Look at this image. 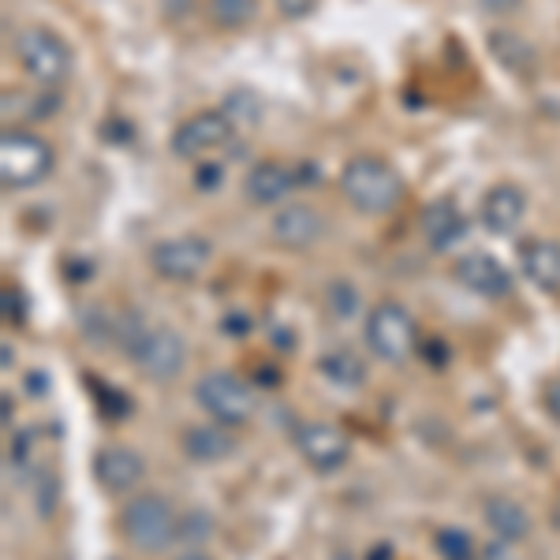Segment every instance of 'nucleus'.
Segmentation results:
<instances>
[{
    "mask_svg": "<svg viewBox=\"0 0 560 560\" xmlns=\"http://www.w3.org/2000/svg\"><path fill=\"white\" fill-rule=\"evenodd\" d=\"M340 191L359 213H393L404 198V176L382 158H351L340 173Z\"/></svg>",
    "mask_w": 560,
    "mask_h": 560,
    "instance_id": "nucleus-1",
    "label": "nucleus"
},
{
    "mask_svg": "<svg viewBox=\"0 0 560 560\" xmlns=\"http://www.w3.org/2000/svg\"><path fill=\"white\" fill-rule=\"evenodd\" d=\"M120 530L139 553H161L168 549L179 535V520L173 504L158 493H139L135 501L124 504L120 512Z\"/></svg>",
    "mask_w": 560,
    "mask_h": 560,
    "instance_id": "nucleus-2",
    "label": "nucleus"
},
{
    "mask_svg": "<svg viewBox=\"0 0 560 560\" xmlns=\"http://www.w3.org/2000/svg\"><path fill=\"white\" fill-rule=\"evenodd\" d=\"M52 173V147L20 128L0 135V184L8 191H26Z\"/></svg>",
    "mask_w": 560,
    "mask_h": 560,
    "instance_id": "nucleus-3",
    "label": "nucleus"
},
{
    "mask_svg": "<svg viewBox=\"0 0 560 560\" xmlns=\"http://www.w3.org/2000/svg\"><path fill=\"white\" fill-rule=\"evenodd\" d=\"M366 348L374 351L382 363H404L419 348V325L404 303H377L366 318Z\"/></svg>",
    "mask_w": 560,
    "mask_h": 560,
    "instance_id": "nucleus-4",
    "label": "nucleus"
},
{
    "mask_svg": "<svg viewBox=\"0 0 560 560\" xmlns=\"http://www.w3.org/2000/svg\"><path fill=\"white\" fill-rule=\"evenodd\" d=\"M195 400L221 427H243L255 415V393L247 388V382L229 374V370H210V374L198 377Z\"/></svg>",
    "mask_w": 560,
    "mask_h": 560,
    "instance_id": "nucleus-5",
    "label": "nucleus"
},
{
    "mask_svg": "<svg viewBox=\"0 0 560 560\" xmlns=\"http://www.w3.org/2000/svg\"><path fill=\"white\" fill-rule=\"evenodd\" d=\"M15 52H20V65L34 83L42 86H60L71 75V49L45 26H31V31L20 34L15 42Z\"/></svg>",
    "mask_w": 560,
    "mask_h": 560,
    "instance_id": "nucleus-6",
    "label": "nucleus"
},
{
    "mask_svg": "<svg viewBox=\"0 0 560 560\" xmlns=\"http://www.w3.org/2000/svg\"><path fill=\"white\" fill-rule=\"evenodd\" d=\"M232 135H236L232 116L217 113V108H206V113L187 116V120L173 131V153L179 161H202L206 153L229 147Z\"/></svg>",
    "mask_w": 560,
    "mask_h": 560,
    "instance_id": "nucleus-7",
    "label": "nucleus"
},
{
    "mask_svg": "<svg viewBox=\"0 0 560 560\" xmlns=\"http://www.w3.org/2000/svg\"><path fill=\"white\" fill-rule=\"evenodd\" d=\"M210 258H213V247H210V240H202V236H173V240L153 243V250H150L153 273L173 280V284H187V280L202 277Z\"/></svg>",
    "mask_w": 560,
    "mask_h": 560,
    "instance_id": "nucleus-8",
    "label": "nucleus"
},
{
    "mask_svg": "<svg viewBox=\"0 0 560 560\" xmlns=\"http://www.w3.org/2000/svg\"><path fill=\"white\" fill-rule=\"evenodd\" d=\"M131 359L150 382H176L187 366V345L173 329H147L131 348Z\"/></svg>",
    "mask_w": 560,
    "mask_h": 560,
    "instance_id": "nucleus-9",
    "label": "nucleus"
},
{
    "mask_svg": "<svg viewBox=\"0 0 560 560\" xmlns=\"http://www.w3.org/2000/svg\"><path fill=\"white\" fill-rule=\"evenodd\" d=\"M295 448H300V456L322 475L340 471L351 456L348 438L337 427H329V422H303V427L295 430Z\"/></svg>",
    "mask_w": 560,
    "mask_h": 560,
    "instance_id": "nucleus-10",
    "label": "nucleus"
},
{
    "mask_svg": "<svg viewBox=\"0 0 560 560\" xmlns=\"http://www.w3.org/2000/svg\"><path fill=\"white\" fill-rule=\"evenodd\" d=\"M269 232H273V240L280 243V247L306 250V247H314V243L322 240L325 221H322V213L314 210V206L288 202V206H280L277 217L269 221Z\"/></svg>",
    "mask_w": 560,
    "mask_h": 560,
    "instance_id": "nucleus-11",
    "label": "nucleus"
},
{
    "mask_svg": "<svg viewBox=\"0 0 560 560\" xmlns=\"http://www.w3.org/2000/svg\"><path fill=\"white\" fill-rule=\"evenodd\" d=\"M523 213H527V195H523V187L516 184H497L486 191L482 198V229L490 232V236H512V232L523 224Z\"/></svg>",
    "mask_w": 560,
    "mask_h": 560,
    "instance_id": "nucleus-12",
    "label": "nucleus"
},
{
    "mask_svg": "<svg viewBox=\"0 0 560 560\" xmlns=\"http://www.w3.org/2000/svg\"><path fill=\"white\" fill-rule=\"evenodd\" d=\"M295 187H300L295 168L280 165V161H258V165L243 176V195H247L250 206H280Z\"/></svg>",
    "mask_w": 560,
    "mask_h": 560,
    "instance_id": "nucleus-13",
    "label": "nucleus"
},
{
    "mask_svg": "<svg viewBox=\"0 0 560 560\" xmlns=\"http://www.w3.org/2000/svg\"><path fill=\"white\" fill-rule=\"evenodd\" d=\"M456 280L464 288H471V292L486 295V300H501V295L512 292L509 269H504L493 255H486V250H471V255L459 258L456 261Z\"/></svg>",
    "mask_w": 560,
    "mask_h": 560,
    "instance_id": "nucleus-14",
    "label": "nucleus"
},
{
    "mask_svg": "<svg viewBox=\"0 0 560 560\" xmlns=\"http://www.w3.org/2000/svg\"><path fill=\"white\" fill-rule=\"evenodd\" d=\"M94 478L108 493H128L147 478V464H142V456L135 453V448L113 445V448H102V453H97Z\"/></svg>",
    "mask_w": 560,
    "mask_h": 560,
    "instance_id": "nucleus-15",
    "label": "nucleus"
},
{
    "mask_svg": "<svg viewBox=\"0 0 560 560\" xmlns=\"http://www.w3.org/2000/svg\"><path fill=\"white\" fill-rule=\"evenodd\" d=\"M467 232V217L459 213V206L453 198H438V202H430L427 210H422V236L433 250H448L456 247L459 240H464Z\"/></svg>",
    "mask_w": 560,
    "mask_h": 560,
    "instance_id": "nucleus-16",
    "label": "nucleus"
},
{
    "mask_svg": "<svg viewBox=\"0 0 560 560\" xmlns=\"http://www.w3.org/2000/svg\"><path fill=\"white\" fill-rule=\"evenodd\" d=\"M520 266L530 284L541 292H557L560 288V243L557 240H527L520 247Z\"/></svg>",
    "mask_w": 560,
    "mask_h": 560,
    "instance_id": "nucleus-17",
    "label": "nucleus"
},
{
    "mask_svg": "<svg viewBox=\"0 0 560 560\" xmlns=\"http://www.w3.org/2000/svg\"><path fill=\"white\" fill-rule=\"evenodd\" d=\"M236 448H240L236 433H232V427H221V422H213V427H191L184 433V453L195 464H221Z\"/></svg>",
    "mask_w": 560,
    "mask_h": 560,
    "instance_id": "nucleus-18",
    "label": "nucleus"
},
{
    "mask_svg": "<svg viewBox=\"0 0 560 560\" xmlns=\"http://www.w3.org/2000/svg\"><path fill=\"white\" fill-rule=\"evenodd\" d=\"M490 52H493L497 65H501L504 71H512V75H530L538 65V52L530 49V42L520 38V34H512V31H493L490 34Z\"/></svg>",
    "mask_w": 560,
    "mask_h": 560,
    "instance_id": "nucleus-19",
    "label": "nucleus"
},
{
    "mask_svg": "<svg viewBox=\"0 0 560 560\" xmlns=\"http://www.w3.org/2000/svg\"><path fill=\"white\" fill-rule=\"evenodd\" d=\"M486 523H490L493 535L504 541H520L530 535L527 509H523L520 501H512V497H493V501H486Z\"/></svg>",
    "mask_w": 560,
    "mask_h": 560,
    "instance_id": "nucleus-20",
    "label": "nucleus"
},
{
    "mask_svg": "<svg viewBox=\"0 0 560 560\" xmlns=\"http://www.w3.org/2000/svg\"><path fill=\"white\" fill-rule=\"evenodd\" d=\"M322 374L340 388H359L366 382V366L359 355H351L348 348H337L329 355H322Z\"/></svg>",
    "mask_w": 560,
    "mask_h": 560,
    "instance_id": "nucleus-21",
    "label": "nucleus"
},
{
    "mask_svg": "<svg viewBox=\"0 0 560 560\" xmlns=\"http://www.w3.org/2000/svg\"><path fill=\"white\" fill-rule=\"evenodd\" d=\"M206 12L224 31H240V26H247L258 15V0H210Z\"/></svg>",
    "mask_w": 560,
    "mask_h": 560,
    "instance_id": "nucleus-22",
    "label": "nucleus"
},
{
    "mask_svg": "<svg viewBox=\"0 0 560 560\" xmlns=\"http://www.w3.org/2000/svg\"><path fill=\"white\" fill-rule=\"evenodd\" d=\"M325 306H329V314L337 322H351L359 314V288L345 277L329 280V288H325Z\"/></svg>",
    "mask_w": 560,
    "mask_h": 560,
    "instance_id": "nucleus-23",
    "label": "nucleus"
},
{
    "mask_svg": "<svg viewBox=\"0 0 560 560\" xmlns=\"http://www.w3.org/2000/svg\"><path fill=\"white\" fill-rule=\"evenodd\" d=\"M438 549H441V557H445V560H478L471 535H467V530H459V527L438 530Z\"/></svg>",
    "mask_w": 560,
    "mask_h": 560,
    "instance_id": "nucleus-24",
    "label": "nucleus"
},
{
    "mask_svg": "<svg viewBox=\"0 0 560 560\" xmlns=\"http://www.w3.org/2000/svg\"><path fill=\"white\" fill-rule=\"evenodd\" d=\"M195 184H198V191H202V195H213L217 187L224 184V168L221 165H198Z\"/></svg>",
    "mask_w": 560,
    "mask_h": 560,
    "instance_id": "nucleus-25",
    "label": "nucleus"
},
{
    "mask_svg": "<svg viewBox=\"0 0 560 560\" xmlns=\"http://www.w3.org/2000/svg\"><path fill=\"white\" fill-rule=\"evenodd\" d=\"M314 8H318V0H277V12L284 20H306Z\"/></svg>",
    "mask_w": 560,
    "mask_h": 560,
    "instance_id": "nucleus-26",
    "label": "nucleus"
},
{
    "mask_svg": "<svg viewBox=\"0 0 560 560\" xmlns=\"http://www.w3.org/2000/svg\"><path fill=\"white\" fill-rule=\"evenodd\" d=\"M478 560H523V557L516 553V549H512V541L497 538L486 549H478Z\"/></svg>",
    "mask_w": 560,
    "mask_h": 560,
    "instance_id": "nucleus-27",
    "label": "nucleus"
},
{
    "mask_svg": "<svg viewBox=\"0 0 560 560\" xmlns=\"http://www.w3.org/2000/svg\"><path fill=\"white\" fill-rule=\"evenodd\" d=\"M4 306H8V311H4V318H8V322H23V311H20V292H15L12 284L4 288Z\"/></svg>",
    "mask_w": 560,
    "mask_h": 560,
    "instance_id": "nucleus-28",
    "label": "nucleus"
},
{
    "mask_svg": "<svg viewBox=\"0 0 560 560\" xmlns=\"http://www.w3.org/2000/svg\"><path fill=\"white\" fill-rule=\"evenodd\" d=\"M546 411L553 415V422H560V382L546 388Z\"/></svg>",
    "mask_w": 560,
    "mask_h": 560,
    "instance_id": "nucleus-29",
    "label": "nucleus"
},
{
    "mask_svg": "<svg viewBox=\"0 0 560 560\" xmlns=\"http://www.w3.org/2000/svg\"><path fill=\"white\" fill-rule=\"evenodd\" d=\"M370 560H393V549H388V546H377V553H370Z\"/></svg>",
    "mask_w": 560,
    "mask_h": 560,
    "instance_id": "nucleus-30",
    "label": "nucleus"
},
{
    "mask_svg": "<svg viewBox=\"0 0 560 560\" xmlns=\"http://www.w3.org/2000/svg\"><path fill=\"white\" fill-rule=\"evenodd\" d=\"M4 422L12 427V396H4Z\"/></svg>",
    "mask_w": 560,
    "mask_h": 560,
    "instance_id": "nucleus-31",
    "label": "nucleus"
},
{
    "mask_svg": "<svg viewBox=\"0 0 560 560\" xmlns=\"http://www.w3.org/2000/svg\"><path fill=\"white\" fill-rule=\"evenodd\" d=\"M179 560H210L206 553H187V557H179Z\"/></svg>",
    "mask_w": 560,
    "mask_h": 560,
    "instance_id": "nucleus-32",
    "label": "nucleus"
},
{
    "mask_svg": "<svg viewBox=\"0 0 560 560\" xmlns=\"http://www.w3.org/2000/svg\"><path fill=\"white\" fill-rule=\"evenodd\" d=\"M329 560H355V557H351V553H337V557H329Z\"/></svg>",
    "mask_w": 560,
    "mask_h": 560,
    "instance_id": "nucleus-33",
    "label": "nucleus"
}]
</instances>
